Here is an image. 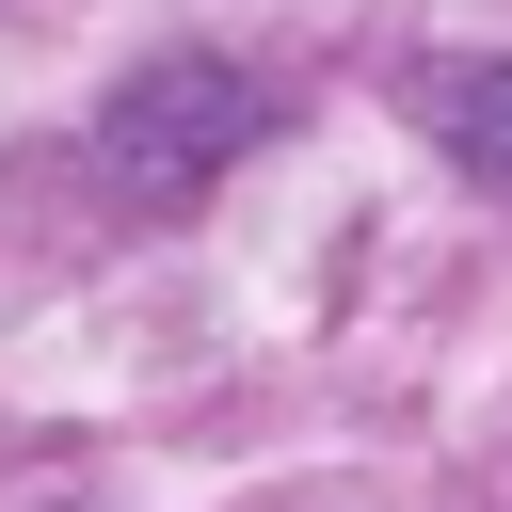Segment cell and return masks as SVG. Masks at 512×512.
Returning <instances> with one entry per match:
<instances>
[{
	"instance_id": "cell-1",
	"label": "cell",
	"mask_w": 512,
	"mask_h": 512,
	"mask_svg": "<svg viewBox=\"0 0 512 512\" xmlns=\"http://www.w3.org/2000/svg\"><path fill=\"white\" fill-rule=\"evenodd\" d=\"M256 128H272V80H240L224 48H160V64H128V96L96 112V160H112L128 208H192L224 160H256Z\"/></svg>"
},
{
	"instance_id": "cell-2",
	"label": "cell",
	"mask_w": 512,
	"mask_h": 512,
	"mask_svg": "<svg viewBox=\"0 0 512 512\" xmlns=\"http://www.w3.org/2000/svg\"><path fill=\"white\" fill-rule=\"evenodd\" d=\"M416 128H432L480 192H512V64H432V80H416Z\"/></svg>"
}]
</instances>
